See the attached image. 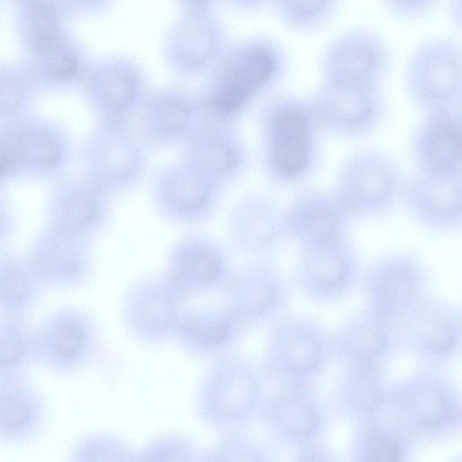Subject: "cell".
<instances>
[{
  "label": "cell",
  "instance_id": "cell-1",
  "mask_svg": "<svg viewBox=\"0 0 462 462\" xmlns=\"http://www.w3.org/2000/svg\"><path fill=\"white\" fill-rule=\"evenodd\" d=\"M258 134L261 169L272 183L297 185L316 171L321 133L309 97L282 93L272 98L260 113Z\"/></svg>",
  "mask_w": 462,
  "mask_h": 462
},
{
  "label": "cell",
  "instance_id": "cell-2",
  "mask_svg": "<svg viewBox=\"0 0 462 462\" xmlns=\"http://www.w3.org/2000/svg\"><path fill=\"white\" fill-rule=\"evenodd\" d=\"M387 409L414 441L446 439L461 429L460 391L439 365L417 369L392 385Z\"/></svg>",
  "mask_w": 462,
  "mask_h": 462
},
{
  "label": "cell",
  "instance_id": "cell-3",
  "mask_svg": "<svg viewBox=\"0 0 462 462\" xmlns=\"http://www.w3.org/2000/svg\"><path fill=\"white\" fill-rule=\"evenodd\" d=\"M263 374L251 360L232 352L212 360L197 397L200 419L217 430H235L259 414Z\"/></svg>",
  "mask_w": 462,
  "mask_h": 462
},
{
  "label": "cell",
  "instance_id": "cell-4",
  "mask_svg": "<svg viewBox=\"0 0 462 462\" xmlns=\"http://www.w3.org/2000/svg\"><path fill=\"white\" fill-rule=\"evenodd\" d=\"M147 147L133 124L97 121L80 146L81 174L110 198L126 194L145 175Z\"/></svg>",
  "mask_w": 462,
  "mask_h": 462
},
{
  "label": "cell",
  "instance_id": "cell-5",
  "mask_svg": "<svg viewBox=\"0 0 462 462\" xmlns=\"http://www.w3.org/2000/svg\"><path fill=\"white\" fill-rule=\"evenodd\" d=\"M403 183L401 165L393 154L365 147L341 162L331 190L353 219H371L396 206Z\"/></svg>",
  "mask_w": 462,
  "mask_h": 462
},
{
  "label": "cell",
  "instance_id": "cell-6",
  "mask_svg": "<svg viewBox=\"0 0 462 462\" xmlns=\"http://www.w3.org/2000/svg\"><path fill=\"white\" fill-rule=\"evenodd\" d=\"M38 365L59 377L89 368L101 349V333L94 317L81 307L59 305L34 324Z\"/></svg>",
  "mask_w": 462,
  "mask_h": 462
},
{
  "label": "cell",
  "instance_id": "cell-7",
  "mask_svg": "<svg viewBox=\"0 0 462 462\" xmlns=\"http://www.w3.org/2000/svg\"><path fill=\"white\" fill-rule=\"evenodd\" d=\"M333 357L331 333L318 321L300 315L276 320L264 349L266 371L283 384L310 383Z\"/></svg>",
  "mask_w": 462,
  "mask_h": 462
},
{
  "label": "cell",
  "instance_id": "cell-8",
  "mask_svg": "<svg viewBox=\"0 0 462 462\" xmlns=\"http://www.w3.org/2000/svg\"><path fill=\"white\" fill-rule=\"evenodd\" d=\"M403 88L411 103L423 112L460 106V43L443 36L420 42L405 65Z\"/></svg>",
  "mask_w": 462,
  "mask_h": 462
},
{
  "label": "cell",
  "instance_id": "cell-9",
  "mask_svg": "<svg viewBox=\"0 0 462 462\" xmlns=\"http://www.w3.org/2000/svg\"><path fill=\"white\" fill-rule=\"evenodd\" d=\"M321 134L356 139L373 134L387 112L382 86L319 81L309 97Z\"/></svg>",
  "mask_w": 462,
  "mask_h": 462
},
{
  "label": "cell",
  "instance_id": "cell-10",
  "mask_svg": "<svg viewBox=\"0 0 462 462\" xmlns=\"http://www.w3.org/2000/svg\"><path fill=\"white\" fill-rule=\"evenodd\" d=\"M361 258L348 235L300 247L294 282L300 293L322 305L346 298L360 282Z\"/></svg>",
  "mask_w": 462,
  "mask_h": 462
},
{
  "label": "cell",
  "instance_id": "cell-11",
  "mask_svg": "<svg viewBox=\"0 0 462 462\" xmlns=\"http://www.w3.org/2000/svg\"><path fill=\"white\" fill-rule=\"evenodd\" d=\"M360 282L365 306L397 323L429 295L430 278L417 255L395 251L370 263Z\"/></svg>",
  "mask_w": 462,
  "mask_h": 462
},
{
  "label": "cell",
  "instance_id": "cell-12",
  "mask_svg": "<svg viewBox=\"0 0 462 462\" xmlns=\"http://www.w3.org/2000/svg\"><path fill=\"white\" fill-rule=\"evenodd\" d=\"M393 66V52L379 32L356 27L339 32L319 57L320 81L382 86Z\"/></svg>",
  "mask_w": 462,
  "mask_h": 462
},
{
  "label": "cell",
  "instance_id": "cell-13",
  "mask_svg": "<svg viewBox=\"0 0 462 462\" xmlns=\"http://www.w3.org/2000/svg\"><path fill=\"white\" fill-rule=\"evenodd\" d=\"M24 254L45 290L80 288L94 270L92 239L49 223L36 233Z\"/></svg>",
  "mask_w": 462,
  "mask_h": 462
},
{
  "label": "cell",
  "instance_id": "cell-14",
  "mask_svg": "<svg viewBox=\"0 0 462 462\" xmlns=\"http://www.w3.org/2000/svg\"><path fill=\"white\" fill-rule=\"evenodd\" d=\"M5 125L15 153L19 178L53 180L67 173L73 143L62 124L32 112Z\"/></svg>",
  "mask_w": 462,
  "mask_h": 462
},
{
  "label": "cell",
  "instance_id": "cell-15",
  "mask_svg": "<svg viewBox=\"0 0 462 462\" xmlns=\"http://www.w3.org/2000/svg\"><path fill=\"white\" fill-rule=\"evenodd\" d=\"M186 297L164 275L134 282L122 302L123 323L131 337L155 346L173 338Z\"/></svg>",
  "mask_w": 462,
  "mask_h": 462
},
{
  "label": "cell",
  "instance_id": "cell-16",
  "mask_svg": "<svg viewBox=\"0 0 462 462\" xmlns=\"http://www.w3.org/2000/svg\"><path fill=\"white\" fill-rule=\"evenodd\" d=\"M233 273L230 254L220 241L190 232L171 244L163 274L187 298L225 291Z\"/></svg>",
  "mask_w": 462,
  "mask_h": 462
},
{
  "label": "cell",
  "instance_id": "cell-17",
  "mask_svg": "<svg viewBox=\"0 0 462 462\" xmlns=\"http://www.w3.org/2000/svg\"><path fill=\"white\" fill-rule=\"evenodd\" d=\"M271 435L294 450L319 443L327 426L324 402L310 383H289L265 396L259 414Z\"/></svg>",
  "mask_w": 462,
  "mask_h": 462
},
{
  "label": "cell",
  "instance_id": "cell-18",
  "mask_svg": "<svg viewBox=\"0 0 462 462\" xmlns=\"http://www.w3.org/2000/svg\"><path fill=\"white\" fill-rule=\"evenodd\" d=\"M221 192L181 158L161 166L151 183L157 212L176 225L208 220L218 207Z\"/></svg>",
  "mask_w": 462,
  "mask_h": 462
},
{
  "label": "cell",
  "instance_id": "cell-19",
  "mask_svg": "<svg viewBox=\"0 0 462 462\" xmlns=\"http://www.w3.org/2000/svg\"><path fill=\"white\" fill-rule=\"evenodd\" d=\"M399 342L413 356L440 365L459 354L460 311L446 300L428 295L398 322Z\"/></svg>",
  "mask_w": 462,
  "mask_h": 462
},
{
  "label": "cell",
  "instance_id": "cell-20",
  "mask_svg": "<svg viewBox=\"0 0 462 462\" xmlns=\"http://www.w3.org/2000/svg\"><path fill=\"white\" fill-rule=\"evenodd\" d=\"M182 145L181 159L221 190L247 171L248 149L234 122L204 119Z\"/></svg>",
  "mask_w": 462,
  "mask_h": 462
},
{
  "label": "cell",
  "instance_id": "cell-21",
  "mask_svg": "<svg viewBox=\"0 0 462 462\" xmlns=\"http://www.w3.org/2000/svg\"><path fill=\"white\" fill-rule=\"evenodd\" d=\"M225 291V308L245 330L275 318L289 297L284 275L265 259H257L234 272Z\"/></svg>",
  "mask_w": 462,
  "mask_h": 462
},
{
  "label": "cell",
  "instance_id": "cell-22",
  "mask_svg": "<svg viewBox=\"0 0 462 462\" xmlns=\"http://www.w3.org/2000/svg\"><path fill=\"white\" fill-rule=\"evenodd\" d=\"M110 197L83 174L52 180L44 202L46 223L92 239L107 226Z\"/></svg>",
  "mask_w": 462,
  "mask_h": 462
},
{
  "label": "cell",
  "instance_id": "cell-23",
  "mask_svg": "<svg viewBox=\"0 0 462 462\" xmlns=\"http://www.w3.org/2000/svg\"><path fill=\"white\" fill-rule=\"evenodd\" d=\"M401 199L411 217L435 233H451L462 224V171H416L404 180Z\"/></svg>",
  "mask_w": 462,
  "mask_h": 462
},
{
  "label": "cell",
  "instance_id": "cell-24",
  "mask_svg": "<svg viewBox=\"0 0 462 462\" xmlns=\"http://www.w3.org/2000/svg\"><path fill=\"white\" fill-rule=\"evenodd\" d=\"M226 228L234 246L257 259H264L289 240L285 208L257 191L246 192L234 201Z\"/></svg>",
  "mask_w": 462,
  "mask_h": 462
},
{
  "label": "cell",
  "instance_id": "cell-25",
  "mask_svg": "<svg viewBox=\"0 0 462 462\" xmlns=\"http://www.w3.org/2000/svg\"><path fill=\"white\" fill-rule=\"evenodd\" d=\"M49 406L27 374L0 377V446L23 448L45 431Z\"/></svg>",
  "mask_w": 462,
  "mask_h": 462
},
{
  "label": "cell",
  "instance_id": "cell-26",
  "mask_svg": "<svg viewBox=\"0 0 462 462\" xmlns=\"http://www.w3.org/2000/svg\"><path fill=\"white\" fill-rule=\"evenodd\" d=\"M423 113L409 141L416 171H462L460 106Z\"/></svg>",
  "mask_w": 462,
  "mask_h": 462
},
{
  "label": "cell",
  "instance_id": "cell-27",
  "mask_svg": "<svg viewBox=\"0 0 462 462\" xmlns=\"http://www.w3.org/2000/svg\"><path fill=\"white\" fill-rule=\"evenodd\" d=\"M334 356L345 364L384 365L399 342L397 323L365 307L331 333Z\"/></svg>",
  "mask_w": 462,
  "mask_h": 462
},
{
  "label": "cell",
  "instance_id": "cell-28",
  "mask_svg": "<svg viewBox=\"0 0 462 462\" xmlns=\"http://www.w3.org/2000/svg\"><path fill=\"white\" fill-rule=\"evenodd\" d=\"M203 120L200 105L163 92L143 101L133 125L147 146L168 147L183 144Z\"/></svg>",
  "mask_w": 462,
  "mask_h": 462
},
{
  "label": "cell",
  "instance_id": "cell-29",
  "mask_svg": "<svg viewBox=\"0 0 462 462\" xmlns=\"http://www.w3.org/2000/svg\"><path fill=\"white\" fill-rule=\"evenodd\" d=\"M352 220L331 189H306L285 208L288 239L299 248L348 235Z\"/></svg>",
  "mask_w": 462,
  "mask_h": 462
},
{
  "label": "cell",
  "instance_id": "cell-30",
  "mask_svg": "<svg viewBox=\"0 0 462 462\" xmlns=\"http://www.w3.org/2000/svg\"><path fill=\"white\" fill-rule=\"evenodd\" d=\"M19 59L40 93L68 91L84 76L80 47L68 29L21 51Z\"/></svg>",
  "mask_w": 462,
  "mask_h": 462
},
{
  "label": "cell",
  "instance_id": "cell-31",
  "mask_svg": "<svg viewBox=\"0 0 462 462\" xmlns=\"http://www.w3.org/2000/svg\"><path fill=\"white\" fill-rule=\"evenodd\" d=\"M245 329L224 307L184 311L173 338L189 354L216 359L231 353Z\"/></svg>",
  "mask_w": 462,
  "mask_h": 462
},
{
  "label": "cell",
  "instance_id": "cell-32",
  "mask_svg": "<svg viewBox=\"0 0 462 462\" xmlns=\"http://www.w3.org/2000/svg\"><path fill=\"white\" fill-rule=\"evenodd\" d=\"M390 384L383 365L345 364L334 391V405L344 417L355 421L385 411Z\"/></svg>",
  "mask_w": 462,
  "mask_h": 462
},
{
  "label": "cell",
  "instance_id": "cell-33",
  "mask_svg": "<svg viewBox=\"0 0 462 462\" xmlns=\"http://www.w3.org/2000/svg\"><path fill=\"white\" fill-rule=\"evenodd\" d=\"M83 79L87 103L97 121L133 124L143 103L134 75L125 70L98 69Z\"/></svg>",
  "mask_w": 462,
  "mask_h": 462
},
{
  "label": "cell",
  "instance_id": "cell-34",
  "mask_svg": "<svg viewBox=\"0 0 462 462\" xmlns=\"http://www.w3.org/2000/svg\"><path fill=\"white\" fill-rule=\"evenodd\" d=\"M414 442L387 409L356 421L349 456L354 461L402 462L409 459Z\"/></svg>",
  "mask_w": 462,
  "mask_h": 462
},
{
  "label": "cell",
  "instance_id": "cell-35",
  "mask_svg": "<svg viewBox=\"0 0 462 462\" xmlns=\"http://www.w3.org/2000/svg\"><path fill=\"white\" fill-rule=\"evenodd\" d=\"M44 291L24 253L0 250L1 317L29 319Z\"/></svg>",
  "mask_w": 462,
  "mask_h": 462
},
{
  "label": "cell",
  "instance_id": "cell-36",
  "mask_svg": "<svg viewBox=\"0 0 462 462\" xmlns=\"http://www.w3.org/2000/svg\"><path fill=\"white\" fill-rule=\"evenodd\" d=\"M11 27L20 51L68 29L69 14L60 0H12Z\"/></svg>",
  "mask_w": 462,
  "mask_h": 462
},
{
  "label": "cell",
  "instance_id": "cell-37",
  "mask_svg": "<svg viewBox=\"0 0 462 462\" xmlns=\"http://www.w3.org/2000/svg\"><path fill=\"white\" fill-rule=\"evenodd\" d=\"M286 66L287 59L281 49L260 44L251 47L238 63L229 66L221 75L256 97L280 79Z\"/></svg>",
  "mask_w": 462,
  "mask_h": 462
},
{
  "label": "cell",
  "instance_id": "cell-38",
  "mask_svg": "<svg viewBox=\"0 0 462 462\" xmlns=\"http://www.w3.org/2000/svg\"><path fill=\"white\" fill-rule=\"evenodd\" d=\"M38 365L34 324L0 316V377L27 374Z\"/></svg>",
  "mask_w": 462,
  "mask_h": 462
},
{
  "label": "cell",
  "instance_id": "cell-39",
  "mask_svg": "<svg viewBox=\"0 0 462 462\" xmlns=\"http://www.w3.org/2000/svg\"><path fill=\"white\" fill-rule=\"evenodd\" d=\"M40 91L18 58H0V125L33 112Z\"/></svg>",
  "mask_w": 462,
  "mask_h": 462
},
{
  "label": "cell",
  "instance_id": "cell-40",
  "mask_svg": "<svg viewBox=\"0 0 462 462\" xmlns=\"http://www.w3.org/2000/svg\"><path fill=\"white\" fill-rule=\"evenodd\" d=\"M284 25L300 35L326 28L339 14L345 0H275Z\"/></svg>",
  "mask_w": 462,
  "mask_h": 462
},
{
  "label": "cell",
  "instance_id": "cell-41",
  "mask_svg": "<svg viewBox=\"0 0 462 462\" xmlns=\"http://www.w3.org/2000/svg\"><path fill=\"white\" fill-rule=\"evenodd\" d=\"M68 456L74 462L135 460V454L123 439L100 431L80 436L70 446Z\"/></svg>",
  "mask_w": 462,
  "mask_h": 462
},
{
  "label": "cell",
  "instance_id": "cell-42",
  "mask_svg": "<svg viewBox=\"0 0 462 462\" xmlns=\"http://www.w3.org/2000/svg\"><path fill=\"white\" fill-rule=\"evenodd\" d=\"M204 458L209 461H271V451L255 439L229 432Z\"/></svg>",
  "mask_w": 462,
  "mask_h": 462
},
{
  "label": "cell",
  "instance_id": "cell-43",
  "mask_svg": "<svg viewBox=\"0 0 462 462\" xmlns=\"http://www.w3.org/2000/svg\"><path fill=\"white\" fill-rule=\"evenodd\" d=\"M198 455V449L190 439L178 434H170L148 442L135 454V460L193 461L199 459Z\"/></svg>",
  "mask_w": 462,
  "mask_h": 462
},
{
  "label": "cell",
  "instance_id": "cell-44",
  "mask_svg": "<svg viewBox=\"0 0 462 462\" xmlns=\"http://www.w3.org/2000/svg\"><path fill=\"white\" fill-rule=\"evenodd\" d=\"M440 0H380L383 8L402 22L424 19L437 7Z\"/></svg>",
  "mask_w": 462,
  "mask_h": 462
},
{
  "label": "cell",
  "instance_id": "cell-45",
  "mask_svg": "<svg viewBox=\"0 0 462 462\" xmlns=\"http://www.w3.org/2000/svg\"><path fill=\"white\" fill-rule=\"evenodd\" d=\"M19 178L17 161L5 125H0V189Z\"/></svg>",
  "mask_w": 462,
  "mask_h": 462
},
{
  "label": "cell",
  "instance_id": "cell-46",
  "mask_svg": "<svg viewBox=\"0 0 462 462\" xmlns=\"http://www.w3.org/2000/svg\"><path fill=\"white\" fill-rule=\"evenodd\" d=\"M15 228L16 217L14 208L0 192V250L7 247Z\"/></svg>",
  "mask_w": 462,
  "mask_h": 462
},
{
  "label": "cell",
  "instance_id": "cell-47",
  "mask_svg": "<svg viewBox=\"0 0 462 462\" xmlns=\"http://www.w3.org/2000/svg\"><path fill=\"white\" fill-rule=\"evenodd\" d=\"M295 459L299 461H332L336 458L320 442L295 450Z\"/></svg>",
  "mask_w": 462,
  "mask_h": 462
},
{
  "label": "cell",
  "instance_id": "cell-48",
  "mask_svg": "<svg viewBox=\"0 0 462 462\" xmlns=\"http://www.w3.org/2000/svg\"><path fill=\"white\" fill-rule=\"evenodd\" d=\"M462 2L461 0H447V14L449 21L457 27L460 28L462 19Z\"/></svg>",
  "mask_w": 462,
  "mask_h": 462
},
{
  "label": "cell",
  "instance_id": "cell-49",
  "mask_svg": "<svg viewBox=\"0 0 462 462\" xmlns=\"http://www.w3.org/2000/svg\"><path fill=\"white\" fill-rule=\"evenodd\" d=\"M11 1L12 0H0V3H2V2H8V3H10Z\"/></svg>",
  "mask_w": 462,
  "mask_h": 462
}]
</instances>
